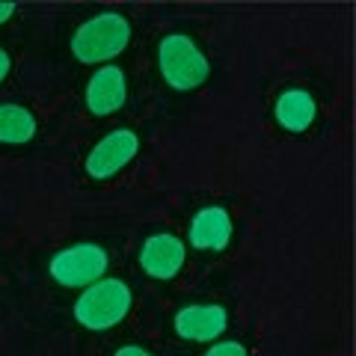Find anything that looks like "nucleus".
<instances>
[{"label": "nucleus", "mask_w": 356, "mask_h": 356, "mask_svg": "<svg viewBox=\"0 0 356 356\" xmlns=\"http://www.w3.org/2000/svg\"><path fill=\"white\" fill-rule=\"evenodd\" d=\"M158 65L163 81L172 89H196L208 81L211 65L205 60V54L196 48V42L184 33H170L161 44H158Z\"/></svg>", "instance_id": "obj_2"}, {"label": "nucleus", "mask_w": 356, "mask_h": 356, "mask_svg": "<svg viewBox=\"0 0 356 356\" xmlns=\"http://www.w3.org/2000/svg\"><path fill=\"white\" fill-rule=\"evenodd\" d=\"M140 264L154 280H172L184 264V243L175 235H170V232L152 235L140 250Z\"/></svg>", "instance_id": "obj_6"}, {"label": "nucleus", "mask_w": 356, "mask_h": 356, "mask_svg": "<svg viewBox=\"0 0 356 356\" xmlns=\"http://www.w3.org/2000/svg\"><path fill=\"white\" fill-rule=\"evenodd\" d=\"M51 276L65 288H81L102 280L107 270V252L98 243H72L51 259Z\"/></svg>", "instance_id": "obj_4"}, {"label": "nucleus", "mask_w": 356, "mask_h": 356, "mask_svg": "<svg viewBox=\"0 0 356 356\" xmlns=\"http://www.w3.org/2000/svg\"><path fill=\"white\" fill-rule=\"evenodd\" d=\"M9 65H13L9 54H6V51H0V83H3V77L9 74Z\"/></svg>", "instance_id": "obj_14"}, {"label": "nucleus", "mask_w": 356, "mask_h": 356, "mask_svg": "<svg viewBox=\"0 0 356 356\" xmlns=\"http://www.w3.org/2000/svg\"><path fill=\"white\" fill-rule=\"evenodd\" d=\"M318 116V104L315 98L303 89H288V92L280 95V102H276V122L285 128V131H306L312 122Z\"/></svg>", "instance_id": "obj_10"}, {"label": "nucleus", "mask_w": 356, "mask_h": 356, "mask_svg": "<svg viewBox=\"0 0 356 356\" xmlns=\"http://www.w3.org/2000/svg\"><path fill=\"white\" fill-rule=\"evenodd\" d=\"M128 95V83H125V72L116 69V65H104L89 77L86 86V107L92 110L95 116H110L125 104Z\"/></svg>", "instance_id": "obj_7"}, {"label": "nucleus", "mask_w": 356, "mask_h": 356, "mask_svg": "<svg viewBox=\"0 0 356 356\" xmlns=\"http://www.w3.org/2000/svg\"><path fill=\"white\" fill-rule=\"evenodd\" d=\"M137 149H140V140H137V134H134V131H128V128L110 131L107 137L102 143H95V149L89 152L86 172L92 175L95 181L116 175L119 170H125V166L134 161Z\"/></svg>", "instance_id": "obj_5"}, {"label": "nucleus", "mask_w": 356, "mask_h": 356, "mask_svg": "<svg viewBox=\"0 0 356 356\" xmlns=\"http://www.w3.org/2000/svg\"><path fill=\"white\" fill-rule=\"evenodd\" d=\"M15 15V3H0V24Z\"/></svg>", "instance_id": "obj_15"}, {"label": "nucleus", "mask_w": 356, "mask_h": 356, "mask_svg": "<svg viewBox=\"0 0 356 356\" xmlns=\"http://www.w3.org/2000/svg\"><path fill=\"white\" fill-rule=\"evenodd\" d=\"M131 288L122 280H98L77 297L74 318L86 330H110L131 312Z\"/></svg>", "instance_id": "obj_3"}, {"label": "nucleus", "mask_w": 356, "mask_h": 356, "mask_svg": "<svg viewBox=\"0 0 356 356\" xmlns=\"http://www.w3.org/2000/svg\"><path fill=\"white\" fill-rule=\"evenodd\" d=\"M229 238H232V217L226 208L211 205L191 220V243L196 250L220 252L229 243Z\"/></svg>", "instance_id": "obj_9"}, {"label": "nucleus", "mask_w": 356, "mask_h": 356, "mask_svg": "<svg viewBox=\"0 0 356 356\" xmlns=\"http://www.w3.org/2000/svg\"><path fill=\"white\" fill-rule=\"evenodd\" d=\"M229 327L222 306H184L175 315V332L187 341H214Z\"/></svg>", "instance_id": "obj_8"}, {"label": "nucleus", "mask_w": 356, "mask_h": 356, "mask_svg": "<svg viewBox=\"0 0 356 356\" xmlns=\"http://www.w3.org/2000/svg\"><path fill=\"white\" fill-rule=\"evenodd\" d=\"M113 356H152V353L143 350V348H134V344H128V348H119Z\"/></svg>", "instance_id": "obj_13"}, {"label": "nucleus", "mask_w": 356, "mask_h": 356, "mask_svg": "<svg viewBox=\"0 0 356 356\" xmlns=\"http://www.w3.org/2000/svg\"><path fill=\"white\" fill-rule=\"evenodd\" d=\"M205 356H250V353H247V348H243L241 341H220Z\"/></svg>", "instance_id": "obj_12"}, {"label": "nucleus", "mask_w": 356, "mask_h": 356, "mask_svg": "<svg viewBox=\"0 0 356 356\" xmlns=\"http://www.w3.org/2000/svg\"><path fill=\"white\" fill-rule=\"evenodd\" d=\"M36 137V116L21 104H0V143L18 146Z\"/></svg>", "instance_id": "obj_11"}, {"label": "nucleus", "mask_w": 356, "mask_h": 356, "mask_svg": "<svg viewBox=\"0 0 356 356\" xmlns=\"http://www.w3.org/2000/svg\"><path fill=\"white\" fill-rule=\"evenodd\" d=\"M131 42V24L125 15L104 13L89 18L72 36V54L81 63H102L122 54Z\"/></svg>", "instance_id": "obj_1"}]
</instances>
